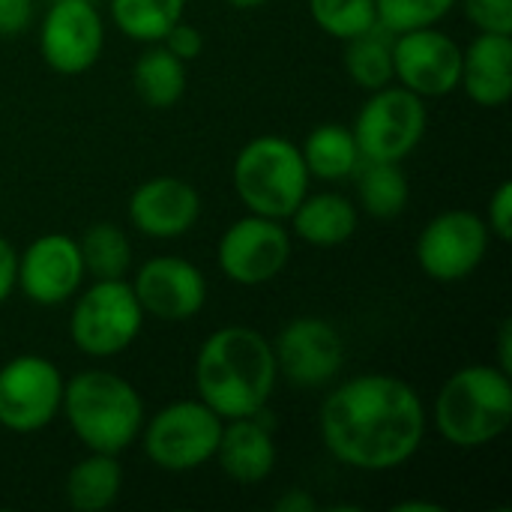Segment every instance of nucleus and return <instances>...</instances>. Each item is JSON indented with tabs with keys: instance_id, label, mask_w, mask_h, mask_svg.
<instances>
[{
	"instance_id": "20",
	"label": "nucleus",
	"mask_w": 512,
	"mask_h": 512,
	"mask_svg": "<svg viewBox=\"0 0 512 512\" xmlns=\"http://www.w3.org/2000/svg\"><path fill=\"white\" fill-rule=\"evenodd\" d=\"M288 225L291 237L303 240L306 246L333 249L357 234L360 210L339 192H306V198L288 216Z\"/></svg>"
},
{
	"instance_id": "31",
	"label": "nucleus",
	"mask_w": 512,
	"mask_h": 512,
	"mask_svg": "<svg viewBox=\"0 0 512 512\" xmlns=\"http://www.w3.org/2000/svg\"><path fill=\"white\" fill-rule=\"evenodd\" d=\"M486 225H489V234L498 237L501 243H510L512 240V183L504 180L498 183V189L492 192L489 198V210H486Z\"/></svg>"
},
{
	"instance_id": "34",
	"label": "nucleus",
	"mask_w": 512,
	"mask_h": 512,
	"mask_svg": "<svg viewBox=\"0 0 512 512\" xmlns=\"http://www.w3.org/2000/svg\"><path fill=\"white\" fill-rule=\"evenodd\" d=\"M18 285V252L15 246L0 234V306L9 300V294Z\"/></svg>"
},
{
	"instance_id": "5",
	"label": "nucleus",
	"mask_w": 512,
	"mask_h": 512,
	"mask_svg": "<svg viewBox=\"0 0 512 512\" xmlns=\"http://www.w3.org/2000/svg\"><path fill=\"white\" fill-rule=\"evenodd\" d=\"M231 180L246 213L282 222H288L312 183L300 144L282 135H258L246 141L234 156Z\"/></svg>"
},
{
	"instance_id": "6",
	"label": "nucleus",
	"mask_w": 512,
	"mask_h": 512,
	"mask_svg": "<svg viewBox=\"0 0 512 512\" xmlns=\"http://www.w3.org/2000/svg\"><path fill=\"white\" fill-rule=\"evenodd\" d=\"M144 318L129 279H93L90 288L75 294L69 339L84 357L111 360L135 345Z\"/></svg>"
},
{
	"instance_id": "25",
	"label": "nucleus",
	"mask_w": 512,
	"mask_h": 512,
	"mask_svg": "<svg viewBox=\"0 0 512 512\" xmlns=\"http://www.w3.org/2000/svg\"><path fill=\"white\" fill-rule=\"evenodd\" d=\"M345 72L366 93L393 84V33L372 27L345 42Z\"/></svg>"
},
{
	"instance_id": "23",
	"label": "nucleus",
	"mask_w": 512,
	"mask_h": 512,
	"mask_svg": "<svg viewBox=\"0 0 512 512\" xmlns=\"http://www.w3.org/2000/svg\"><path fill=\"white\" fill-rule=\"evenodd\" d=\"M300 153L309 168V177H318L324 183H339L345 177H354V171L363 162L351 126L342 123L315 126L300 144Z\"/></svg>"
},
{
	"instance_id": "10",
	"label": "nucleus",
	"mask_w": 512,
	"mask_h": 512,
	"mask_svg": "<svg viewBox=\"0 0 512 512\" xmlns=\"http://www.w3.org/2000/svg\"><path fill=\"white\" fill-rule=\"evenodd\" d=\"M294 237L282 219L246 213L231 222L216 246V264L225 279L243 288L273 282L291 261Z\"/></svg>"
},
{
	"instance_id": "12",
	"label": "nucleus",
	"mask_w": 512,
	"mask_h": 512,
	"mask_svg": "<svg viewBox=\"0 0 512 512\" xmlns=\"http://www.w3.org/2000/svg\"><path fill=\"white\" fill-rule=\"evenodd\" d=\"M105 48V21L90 0H54L39 21V54L57 75H84Z\"/></svg>"
},
{
	"instance_id": "4",
	"label": "nucleus",
	"mask_w": 512,
	"mask_h": 512,
	"mask_svg": "<svg viewBox=\"0 0 512 512\" xmlns=\"http://www.w3.org/2000/svg\"><path fill=\"white\" fill-rule=\"evenodd\" d=\"M432 420L450 447L495 444L512 426V375L495 363H471L453 372L435 399Z\"/></svg>"
},
{
	"instance_id": "33",
	"label": "nucleus",
	"mask_w": 512,
	"mask_h": 512,
	"mask_svg": "<svg viewBox=\"0 0 512 512\" xmlns=\"http://www.w3.org/2000/svg\"><path fill=\"white\" fill-rule=\"evenodd\" d=\"M33 24V0H0V36H21Z\"/></svg>"
},
{
	"instance_id": "14",
	"label": "nucleus",
	"mask_w": 512,
	"mask_h": 512,
	"mask_svg": "<svg viewBox=\"0 0 512 512\" xmlns=\"http://www.w3.org/2000/svg\"><path fill=\"white\" fill-rule=\"evenodd\" d=\"M462 45L435 27L393 33V81L420 99H441L459 90Z\"/></svg>"
},
{
	"instance_id": "9",
	"label": "nucleus",
	"mask_w": 512,
	"mask_h": 512,
	"mask_svg": "<svg viewBox=\"0 0 512 512\" xmlns=\"http://www.w3.org/2000/svg\"><path fill=\"white\" fill-rule=\"evenodd\" d=\"M66 378L42 354H18L0 366V426L15 435H33L60 414Z\"/></svg>"
},
{
	"instance_id": "27",
	"label": "nucleus",
	"mask_w": 512,
	"mask_h": 512,
	"mask_svg": "<svg viewBox=\"0 0 512 512\" xmlns=\"http://www.w3.org/2000/svg\"><path fill=\"white\" fill-rule=\"evenodd\" d=\"M114 27L135 42H159L186 12V0H108Z\"/></svg>"
},
{
	"instance_id": "30",
	"label": "nucleus",
	"mask_w": 512,
	"mask_h": 512,
	"mask_svg": "<svg viewBox=\"0 0 512 512\" xmlns=\"http://www.w3.org/2000/svg\"><path fill=\"white\" fill-rule=\"evenodd\" d=\"M468 21L480 33L512 36V0H459Z\"/></svg>"
},
{
	"instance_id": "21",
	"label": "nucleus",
	"mask_w": 512,
	"mask_h": 512,
	"mask_svg": "<svg viewBox=\"0 0 512 512\" xmlns=\"http://www.w3.org/2000/svg\"><path fill=\"white\" fill-rule=\"evenodd\" d=\"M123 492V465L114 453L87 450L66 474V504L75 512L108 510Z\"/></svg>"
},
{
	"instance_id": "19",
	"label": "nucleus",
	"mask_w": 512,
	"mask_h": 512,
	"mask_svg": "<svg viewBox=\"0 0 512 512\" xmlns=\"http://www.w3.org/2000/svg\"><path fill=\"white\" fill-rule=\"evenodd\" d=\"M459 87L480 108H501L512 96V36L477 33L462 48Z\"/></svg>"
},
{
	"instance_id": "2",
	"label": "nucleus",
	"mask_w": 512,
	"mask_h": 512,
	"mask_svg": "<svg viewBox=\"0 0 512 512\" xmlns=\"http://www.w3.org/2000/svg\"><path fill=\"white\" fill-rule=\"evenodd\" d=\"M195 393L222 420H240L264 414L276 381L273 342L243 324L213 330L195 357Z\"/></svg>"
},
{
	"instance_id": "24",
	"label": "nucleus",
	"mask_w": 512,
	"mask_h": 512,
	"mask_svg": "<svg viewBox=\"0 0 512 512\" xmlns=\"http://www.w3.org/2000/svg\"><path fill=\"white\" fill-rule=\"evenodd\" d=\"M357 201L372 219H396L411 201V183L402 162H360Z\"/></svg>"
},
{
	"instance_id": "22",
	"label": "nucleus",
	"mask_w": 512,
	"mask_h": 512,
	"mask_svg": "<svg viewBox=\"0 0 512 512\" xmlns=\"http://www.w3.org/2000/svg\"><path fill=\"white\" fill-rule=\"evenodd\" d=\"M132 87L144 105L156 111L174 108L186 93V63L162 42H150L132 66Z\"/></svg>"
},
{
	"instance_id": "28",
	"label": "nucleus",
	"mask_w": 512,
	"mask_h": 512,
	"mask_svg": "<svg viewBox=\"0 0 512 512\" xmlns=\"http://www.w3.org/2000/svg\"><path fill=\"white\" fill-rule=\"evenodd\" d=\"M312 21L333 39L348 42L378 27L375 0H306Z\"/></svg>"
},
{
	"instance_id": "11",
	"label": "nucleus",
	"mask_w": 512,
	"mask_h": 512,
	"mask_svg": "<svg viewBox=\"0 0 512 512\" xmlns=\"http://www.w3.org/2000/svg\"><path fill=\"white\" fill-rule=\"evenodd\" d=\"M489 225L474 210H444L432 216L417 237L420 270L444 285L462 282L489 255Z\"/></svg>"
},
{
	"instance_id": "1",
	"label": "nucleus",
	"mask_w": 512,
	"mask_h": 512,
	"mask_svg": "<svg viewBox=\"0 0 512 512\" xmlns=\"http://www.w3.org/2000/svg\"><path fill=\"white\" fill-rule=\"evenodd\" d=\"M318 426L336 462L354 471L384 474L417 456L429 414L408 381L369 372L342 381L324 396Z\"/></svg>"
},
{
	"instance_id": "26",
	"label": "nucleus",
	"mask_w": 512,
	"mask_h": 512,
	"mask_svg": "<svg viewBox=\"0 0 512 512\" xmlns=\"http://www.w3.org/2000/svg\"><path fill=\"white\" fill-rule=\"evenodd\" d=\"M84 273L93 279H126L132 267V243L129 234L114 222H93L84 228L81 240Z\"/></svg>"
},
{
	"instance_id": "7",
	"label": "nucleus",
	"mask_w": 512,
	"mask_h": 512,
	"mask_svg": "<svg viewBox=\"0 0 512 512\" xmlns=\"http://www.w3.org/2000/svg\"><path fill=\"white\" fill-rule=\"evenodd\" d=\"M225 420L195 399H177L159 408L141 426L144 456L165 474H189L213 462Z\"/></svg>"
},
{
	"instance_id": "29",
	"label": "nucleus",
	"mask_w": 512,
	"mask_h": 512,
	"mask_svg": "<svg viewBox=\"0 0 512 512\" xmlns=\"http://www.w3.org/2000/svg\"><path fill=\"white\" fill-rule=\"evenodd\" d=\"M456 6H459V0H375L378 27H384L387 33L435 27Z\"/></svg>"
},
{
	"instance_id": "15",
	"label": "nucleus",
	"mask_w": 512,
	"mask_h": 512,
	"mask_svg": "<svg viewBox=\"0 0 512 512\" xmlns=\"http://www.w3.org/2000/svg\"><path fill=\"white\" fill-rule=\"evenodd\" d=\"M78 240L69 234H42L18 252V291L36 306L69 303L84 285Z\"/></svg>"
},
{
	"instance_id": "17",
	"label": "nucleus",
	"mask_w": 512,
	"mask_h": 512,
	"mask_svg": "<svg viewBox=\"0 0 512 512\" xmlns=\"http://www.w3.org/2000/svg\"><path fill=\"white\" fill-rule=\"evenodd\" d=\"M126 213L138 234L150 240H177L195 228L201 216V195L189 180L159 174L135 186Z\"/></svg>"
},
{
	"instance_id": "13",
	"label": "nucleus",
	"mask_w": 512,
	"mask_h": 512,
	"mask_svg": "<svg viewBox=\"0 0 512 512\" xmlns=\"http://www.w3.org/2000/svg\"><path fill=\"white\" fill-rule=\"evenodd\" d=\"M273 357L279 378H285L291 387L318 390L342 372L345 339L336 324L315 315H303L279 330L273 342Z\"/></svg>"
},
{
	"instance_id": "16",
	"label": "nucleus",
	"mask_w": 512,
	"mask_h": 512,
	"mask_svg": "<svg viewBox=\"0 0 512 512\" xmlns=\"http://www.w3.org/2000/svg\"><path fill=\"white\" fill-rule=\"evenodd\" d=\"M129 285L144 315L168 324L195 318L207 303L204 273L180 255H153L138 267Z\"/></svg>"
},
{
	"instance_id": "38",
	"label": "nucleus",
	"mask_w": 512,
	"mask_h": 512,
	"mask_svg": "<svg viewBox=\"0 0 512 512\" xmlns=\"http://www.w3.org/2000/svg\"><path fill=\"white\" fill-rule=\"evenodd\" d=\"M225 3H231L234 9H258V6H264L267 0H225Z\"/></svg>"
},
{
	"instance_id": "3",
	"label": "nucleus",
	"mask_w": 512,
	"mask_h": 512,
	"mask_svg": "<svg viewBox=\"0 0 512 512\" xmlns=\"http://www.w3.org/2000/svg\"><path fill=\"white\" fill-rule=\"evenodd\" d=\"M60 414L87 450L114 456L138 444L147 420L135 384L108 369H84L72 375L63 387Z\"/></svg>"
},
{
	"instance_id": "36",
	"label": "nucleus",
	"mask_w": 512,
	"mask_h": 512,
	"mask_svg": "<svg viewBox=\"0 0 512 512\" xmlns=\"http://www.w3.org/2000/svg\"><path fill=\"white\" fill-rule=\"evenodd\" d=\"M495 366L512 375V324L510 321H504V324H501V333H498V363H495Z\"/></svg>"
},
{
	"instance_id": "35",
	"label": "nucleus",
	"mask_w": 512,
	"mask_h": 512,
	"mask_svg": "<svg viewBox=\"0 0 512 512\" xmlns=\"http://www.w3.org/2000/svg\"><path fill=\"white\" fill-rule=\"evenodd\" d=\"M279 512H315L318 501L306 492V489H288L279 501H276Z\"/></svg>"
},
{
	"instance_id": "18",
	"label": "nucleus",
	"mask_w": 512,
	"mask_h": 512,
	"mask_svg": "<svg viewBox=\"0 0 512 512\" xmlns=\"http://www.w3.org/2000/svg\"><path fill=\"white\" fill-rule=\"evenodd\" d=\"M213 462L237 486L264 483L276 468V441L261 414L225 420Z\"/></svg>"
},
{
	"instance_id": "8",
	"label": "nucleus",
	"mask_w": 512,
	"mask_h": 512,
	"mask_svg": "<svg viewBox=\"0 0 512 512\" xmlns=\"http://www.w3.org/2000/svg\"><path fill=\"white\" fill-rule=\"evenodd\" d=\"M426 129V99L396 81L372 90L351 126L363 162H405L426 138Z\"/></svg>"
},
{
	"instance_id": "37",
	"label": "nucleus",
	"mask_w": 512,
	"mask_h": 512,
	"mask_svg": "<svg viewBox=\"0 0 512 512\" xmlns=\"http://www.w3.org/2000/svg\"><path fill=\"white\" fill-rule=\"evenodd\" d=\"M396 512H441V507L426 504V501H405V504H396Z\"/></svg>"
},
{
	"instance_id": "32",
	"label": "nucleus",
	"mask_w": 512,
	"mask_h": 512,
	"mask_svg": "<svg viewBox=\"0 0 512 512\" xmlns=\"http://www.w3.org/2000/svg\"><path fill=\"white\" fill-rule=\"evenodd\" d=\"M174 57H180L183 63H189V60H195L201 51H204V36H201V30L195 27V24H189V21H177L162 39H159Z\"/></svg>"
},
{
	"instance_id": "39",
	"label": "nucleus",
	"mask_w": 512,
	"mask_h": 512,
	"mask_svg": "<svg viewBox=\"0 0 512 512\" xmlns=\"http://www.w3.org/2000/svg\"><path fill=\"white\" fill-rule=\"evenodd\" d=\"M90 3H99V0H90Z\"/></svg>"
}]
</instances>
